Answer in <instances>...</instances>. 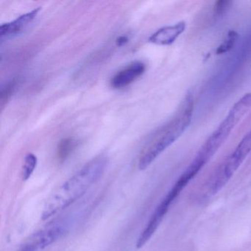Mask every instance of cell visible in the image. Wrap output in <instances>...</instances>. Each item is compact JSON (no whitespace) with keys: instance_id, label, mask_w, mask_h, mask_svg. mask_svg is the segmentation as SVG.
<instances>
[{"instance_id":"1","label":"cell","mask_w":251,"mask_h":251,"mask_svg":"<svg viewBox=\"0 0 251 251\" xmlns=\"http://www.w3.org/2000/svg\"><path fill=\"white\" fill-rule=\"evenodd\" d=\"M107 165L108 159L105 157H98L64 182L47 201L42 213V220L64 211L81 198L102 177Z\"/></svg>"},{"instance_id":"2","label":"cell","mask_w":251,"mask_h":251,"mask_svg":"<svg viewBox=\"0 0 251 251\" xmlns=\"http://www.w3.org/2000/svg\"><path fill=\"white\" fill-rule=\"evenodd\" d=\"M194 98L188 94L176 117L152 136L139 160V169L145 170L186 131L192 122Z\"/></svg>"},{"instance_id":"3","label":"cell","mask_w":251,"mask_h":251,"mask_svg":"<svg viewBox=\"0 0 251 251\" xmlns=\"http://www.w3.org/2000/svg\"><path fill=\"white\" fill-rule=\"evenodd\" d=\"M251 109V93H247L231 107L226 118L205 141L197 153L196 159L203 162L205 165L221 148L238 123Z\"/></svg>"},{"instance_id":"4","label":"cell","mask_w":251,"mask_h":251,"mask_svg":"<svg viewBox=\"0 0 251 251\" xmlns=\"http://www.w3.org/2000/svg\"><path fill=\"white\" fill-rule=\"evenodd\" d=\"M251 152V131H250L239 142L230 156L227 158L221 171L217 176L212 186V191L218 192L227 180L234 175L238 169L243 164L248 155Z\"/></svg>"},{"instance_id":"5","label":"cell","mask_w":251,"mask_h":251,"mask_svg":"<svg viewBox=\"0 0 251 251\" xmlns=\"http://www.w3.org/2000/svg\"><path fill=\"white\" fill-rule=\"evenodd\" d=\"M41 8H38L30 12L23 14L11 23H5L0 27V39L2 42L21 34L35 20Z\"/></svg>"},{"instance_id":"6","label":"cell","mask_w":251,"mask_h":251,"mask_svg":"<svg viewBox=\"0 0 251 251\" xmlns=\"http://www.w3.org/2000/svg\"><path fill=\"white\" fill-rule=\"evenodd\" d=\"M67 227L61 222L52 223L50 226L38 232L30 242L37 248L38 251L43 250L53 244L65 233Z\"/></svg>"},{"instance_id":"7","label":"cell","mask_w":251,"mask_h":251,"mask_svg":"<svg viewBox=\"0 0 251 251\" xmlns=\"http://www.w3.org/2000/svg\"><path fill=\"white\" fill-rule=\"evenodd\" d=\"M146 70L145 64L134 62L117 73L111 80V85L114 89H123L133 83L144 74Z\"/></svg>"},{"instance_id":"8","label":"cell","mask_w":251,"mask_h":251,"mask_svg":"<svg viewBox=\"0 0 251 251\" xmlns=\"http://www.w3.org/2000/svg\"><path fill=\"white\" fill-rule=\"evenodd\" d=\"M186 23L180 22L173 25L161 27L149 38V42L157 45H172L186 30Z\"/></svg>"},{"instance_id":"9","label":"cell","mask_w":251,"mask_h":251,"mask_svg":"<svg viewBox=\"0 0 251 251\" xmlns=\"http://www.w3.org/2000/svg\"><path fill=\"white\" fill-rule=\"evenodd\" d=\"M238 39H239L238 33L234 30H230L225 38L224 41L217 48L216 51L217 55H223L230 52L237 43Z\"/></svg>"},{"instance_id":"10","label":"cell","mask_w":251,"mask_h":251,"mask_svg":"<svg viewBox=\"0 0 251 251\" xmlns=\"http://www.w3.org/2000/svg\"><path fill=\"white\" fill-rule=\"evenodd\" d=\"M37 162V157L34 154L28 153L26 155L22 172L23 180H27L30 178L36 169Z\"/></svg>"},{"instance_id":"11","label":"cell","mask_w":251,"mask_h":251,"mask_svg":"<svg viewBox=\"0 0 251 251\" xmlns=\"http://www.w3.org/2000/svg\"><path fill=\"white\" fill-rule=\"evenodd\" d=\"M76 146V141L71 138L61 141L58 147V155L60 159H64L73 152Z\"/></svg>"},{"instance_id":"12","label":"cell","mask_w":251,"mask_h":251,"mask_svg":"<svg viewBox=\"0 0 251 251\" xmlns=\"http://www.w3.org/2000/svg\"><path fill=\"white\" fill-rule=\"evenodd\" d=\"M14 83H9L5 88V90L2 91V95H1V100H2V105L5 100H8L11 95H12L13 90H14Z\"/></svg>"},{"instance_id":"13","label":"cell","mask_w":251,"mask_h":251,"mask_svg":"<svg viewBox=\"0 0 251 251\" xmlns=\"http://www.w3.org/2000/svg\"><path fill=\"white\" fill-rule=\"evenodd\" d=\"M17 251H38L37 248L35 247V245L33 243L29 241L27 244L22 247L20 250Z\"/></svg>"},{"instance_id":"14","label":"cell","mask_w":251,"mask_h":251,"mask_svg":"<svg viewBox=\"0 0 251 251\" xmlns=\"http://www.w3.org/2000/svg\"><path fill=\"white\" fill-rule=\"evenodd\" d=\"M129 39L127 36H122L119 37L117 40V44L118 46H123V45H126L127 42H128Z\"/></svg>"}]
</instances>
